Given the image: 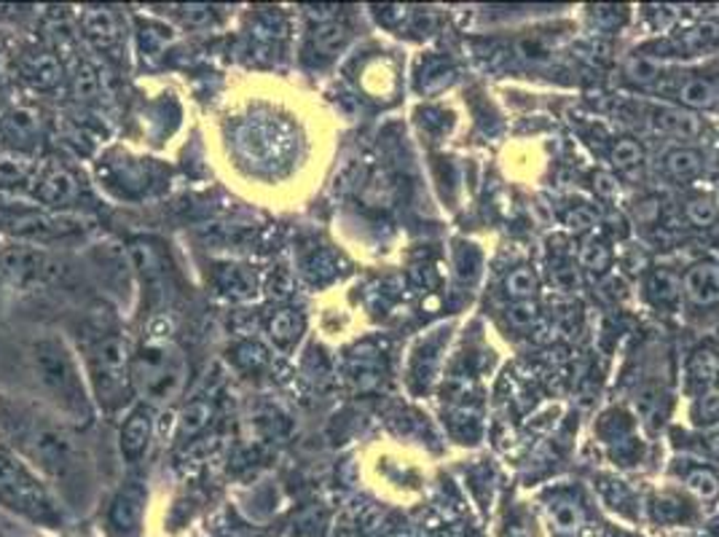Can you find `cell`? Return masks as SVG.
I'll return each instance as SVG.
<instances>
[{
	"label": "cell",
	"mask_w": 719,
	"mask_h": 537,
	"mask_svg": "<svg viewBox=\"0 0 719 537\" xmlns=\"http://www.w3.org/2000/svg\"><path fill=\"white\" fill-rule=\"evenodd\" d=\"M679 100L690 108H709L715 103V86L704 78H690L685 86L679 89Z\"/></svg>",
	"instance_id": "18"
},
{
	"label": "cell",
	"mask_w": 719,
	"mask_h": 537,
	"mask_svg": "<svg viewBox=\"0 0 719 537\" xmlns=\"http://www.w3.org/2000/svg\"><path fill=\"white\" fill-rule=\"evenodd\" d=\"M507 318H511V323L518 325V329H526V325L535 323L537 307L532 304V301H518V304H513L511 310H507Z\"/></svg>",
	"instance_id": "30"
},
{
	"label": "cell",
	"mask_w": 719,
	"mask_h": 537,
	"mask_svg": "<svg viewBox=\"0 0 719 537\" xmlns=\"http://www.w3.org/2000/svg\"><path fill=\"white\" fill-rule=\"evenodd\" d=\"M593 189H597V194L604 196V200H612V196H618L620 183L610 172H597V175H593Z\"/></svg>",
	"instance_id": "33"
},
{
	"label": "cell",
	"mask_w": 719,
	"mask_h": 537,
	"mask_svg": "<svg viewBox=\"0 0 719 537\" xmlns=\"http://www.w3.org/2000/svg\"><path fill=\"white\" fill-rule=\"evenodd\" d=\"M33 452L39 457L41 465L65 486H71L73 475H81V479H84V462H81L78 449L73 447V441L62 433V430L57 428L39 430V436H35L33 441Z\"/></svg>",
	"instance_id": "5"
},
{
	"label": "cell",
	"mask_w": 719,
	"mask_h": 537,
	"mask_svg": "<svg viewBox=\"0 0 719 537\" xmlns=\"http://www.w3.org/2000/svg\"><path fill=\"white\" fill-rule=\"evenodd\" d=\"M6 132L20 143H28L39 135V114L33 108H14L6 119Z\"/></svg>",
	"instance_id": "15"
},
{
	"label": "cell",
	"mask_w": 719,
	"mask_h": 537,
	"mask_svg": "<svg viewBox=\"0 0 719 537\" xmlns=\"http://www.w3.org/2000/svg\"><path fill=\"white\" fill-rule=\"evenodd\" d=\"M690 374L698 382H711L719 374V357L709 350H698L690 361Z\"/></svg>",
	"instance_id": "25"
},
{
	"label": "cell",
	"mask_w": 719,
	"mask_h": 537,
	"mask_svg": "<svg viewBox=\"0 0 719 537\" xmlns=\"http://www.w3.org/2000/svg\"><path fill=\"white\" fill-rule=\"evenodd\" d=\"M185 22L194 24V28H202V24L210 22V11L207 9H191L189 14H185Z\"/></svg>",
	"instance_id": "37"
},
{
	"label": "cell",
	"mask_w": 719,
	"mask_h": 537,
	"mask_svg": "<svg viewBox=\"0 0 719 537\" xmlns=\"http://www.w3.org/2000/svg\"><path fill=\"white\" fill-rule=\"evenodd\" d=\"M30 366H33L35 382H39L43 395L54 400V406L65 417H89V398H86L84 379H81L76 361H73V355L60 339L35 342L33 350H30Z\"/></svg>",
	"instance_id": "1"
},
{
	"label": "cell",
	"mask_w": 719,
	"mask_h": 537,
	"mask_svg": "<svg viewBox=\"0 0 719 537\" xmlns=\"http://www.w3.org/2000/svg\"><path fill=\"white\" fill-rule=\"evenodd\" d=\"M210 406L204 400H194L185 406V411L180 414V438H194L207 425Z\"/></svg>",
	"instance_id": "17"
},
{
	"label": "cell",
	"mask_w": 719,
	"mask_h": 537,
	"mask_svg": "<svg viewBox=\"0 0 719 537\" xmlns=\"http://www.w3.org/2000/svg\"><path fill=\"white\" fill-rule=\"evenodd\" d=\"M24 172H28V167H24V162H20V159L0 157V183H3V186L22 181Z\"/></svg>",
	"instance_id": "31"
},
{
	"label": "cell",
	"mask_w": 719,
	"mask_h": 537,
	"mask_svg": "<svg viewBox=\"0 0 719 537\" xmlns=\"http://www.w3.org/2000/svg\"><path fill=\"white\" fill-rule=\"evenodd\" d=\"M698 411L704 419H719V395H706L704 400L698 404Z\"/></svg>",
	"instance_id": "36"
},
{
	"label": "cell",
	"mask_w": 719,
	"mask_h": 537,
	"mask_svg": "<svg viewBox=\"0 0 719 537\" xmlns=\"http://www.w3.org/2000/svg\"><path fill=\"white\" fill-rule=\"evenodd\" d=\"M687 218L696 226H711L717 221V205L711 200H690L687 202Z\"/></svg>",
	"instance_id": "27"
},
{
	"label": "cell",
	"mask_w": 719,
	"mask_h": 537,
	"mask_svg": "<svg viewBox=\"0 0 719 537\" xmlns=\"http://www.w3.org/2000/svg\"><path fill=\"white\" fill-rule=\"evenodd\" d=\"M580 264L591 271H604L610 267V250L601 243H588L580 253Z\"/></svg>",
	"instance_id": "28"
},
{
	"label": "cell",
	"mask_w": 719,
	"mask_h": 537,
	"mask_svg": "<svg viewBox=\"0 0 719 537\" xmlns=\"http://www.w3.org/2000/svg\"><path fill=\"white\" fill-rule=\"evenodd\" d=\"M132 382L148 404H172L185 385L183 355L167 342L146 344L132 363Z\"/></svg>",
	"instance_id": "3"
},
{
	"label": "cell",
	"mask_w": 719,
	"mask_h": 537,
	"mask_svg": "<svg viewBox=\"0 0 719 537\" xmlns=\"http://www.w3.org/2000/svg\"><path fill=\"white\" fill-rule=\"evenodd\" d=\"M81 28L97 49H114L119 43V24L108 9H86L81 17Z\"/></svg>",
	"instance_id": "10"
},
{
	"label": "cell",
	"mask_w": 719,
	"mask_h": 537,
	"mask_svg": "<svg viewBox=\"0 0 719 537\" xmlns=\"http://www.w3.org/2000/svg\"><path fill=\"white\" fill-rule=\"evenodd\" d=\"M661 125L682 140H693L700 135V119L690 110H666L661 116Z\"/></svg>",
	"instance_id": "16"
},
{
	"label": "cell",
	"mask_w": 719,
	"mask_h": 537,
	"mask_svg": "<svg viewBox=\"0 0 719 537\" xmlns=\"http://www.w3.org/2000/svg\"><path fill=\"white\" fill-rule=\"evenodd\" d=\"M567 226L572 228V232H588V228L597 226V215H593L591 210L578 207L567 215Z\"/></svg>",
	"instance_id": "32"
},
{
	"label": "cell",
	"mask_w": 719,
	"mask_h": 537,
	"mask_svg": "<svg viewBox=\"0 0 719 537\" xmlns=\"http://www.w3.org/2000/svg\"><path fill=\"white\" fill-rule=\"evenodd\" d=\"M142 514H146V492L140 486H127L116 495L114 505H110L108 524L116 529V533L129 535L140 527Z\"/></svg>",
	"instance_id": "7"
},
{
	"label": "cell",
	"mask_w": 719,
	"mask_h": 537,
	"mask_svg": "<svg viewBox=\"0 0 719 537\" xmlns=\"http://www.w3.org/2000/svg\"><path fill=\"white\" fill-rule=\"evenodd\" d=\"M505 288H507V293H511V296H516V299L526 301L529 296H535V290H537L535 271H532V269L511 271V277L505 280Z\"/></svg>",
	"instance_id": "22"
},
{
	"label": "cell",
	"mask_w": 719,
	"mask_h": 537,
	"mask_svg": "<svg viewBox=\"0 0 719 537\" xmlns=\"http://www.w3.org/2000/svg\"><path fill=\"white\" fill-rule=\"evenodd\" d=\"M554 282H556V286H559L561 290H575V288L580 286V277H578V271H575V269L564 267V269H559V271H556V275H554Z\"/></svg>",
	"instance_id": "35"
},
{
	"label": "cell",
	"mask_w": 719,
	"mask_h": 537,
	"mask_svg": "<svg viewBox=\"0 0 719 537\" xmlns=\"http://www.w3.org/2000/svg\"><path fill=\"white\" fill-rule=\"evenodd\" d=\"M46 269V256L33 245H14V248L0 253V271L9 277L14 286H33Z\"/></svg>",
	"instance_id": "6"
},
{
	"label": "cell",
	"mask_w": 719,
	"mask_h": 537,
	"mask_svg": "<svg viewBox=\"0 0 719 537\" xmlns=\"http://www.w3.org/2000/svg\"><path fill=\"white\" fill-rule=\"evenodd\" d=\"M24 73H28L30 84H35L39 89H49V86H54L60 82L62 76V67L57 63V57L54 54H33V57L28 60V65H24Z\"/></svg>",
	"instance_id": "12"
},
{
	"label": "cell",
	"mask_w": 719,
	"mask_h": 537,
	"mask_svg": "<svg viewBox=\"0 0 719 537\" xmlns=\"http://www.w3.org/2000/svg\"><path fill=\"white\" fill-rule=\"evenodd\" d=\"M642 157L644 151L636 140H620V143L612 148V164H615L618 170H631V167L642 162Z\"/></svg>",
	"instance_id": "24"
},
{
	"label": "cell",
	"mask_w": 719,
	"mask_h": 537,
	"mask_svg": "<svg viewBox=\"0 0 719 537\" xmlns=\"http://www.w3.org/2000/svg\"><path fill=\"white\" fill-rule=\"evenodd\" d=\"M129 347L121 333H105L89 350V379L105 406H119L129 387Z\"/></svg>",
	"instance_id": "4"
},
{
	"label": "cell",
	"mask_w": 719,
	"mask_h": 537,
	"mask_svg": "<svg viewBox=\"0 0 719 537\" xmlns=\"http://www.w3.org/2000/svg\"><path fill=\"white\" fill-rule=\"evenodd\" d=\"M39 196L46 205H65V202H71L73 196H76V181H73L65 170L49 172V175L43 178Z\"/></svg>",
	"instance_id": "11"
},
{
	"label": "cell",
	"mask_w": 719,
	"mask_h": 537,
	"mask_svg": "<svg viewBox=\"0 0 719 537\" xmlns=\"http://www.w3.org/2000/svg\"><path fill=\"white\" fill-rule=\"evenodd\" d=\"M153 436V419L148 409H135L127 417V422L121 425V454L127 462H138L146 454L148 443Z\"/></svg>",
	"instance_id": "8"
},
{
	"label": "cell",
	"mask_w": 719,
	"mask_h": 537,
	"mask_svg": "<svg viewBox=\"0 0 719 537\" xmlns=\"http://www.w3.org/2000/svg\"><path fill=\"white\" fill-rule=\"evenodd\" d=\"M0 503L46 529H57L62 524L60 503L49 486L33 473V468H28V462L3 447H0Z\"/></svg>",
	"instance_id": "2"
},
{
	"label": "cell",
	"mask_w": 719,
	"mask_h": 537,
	"mask_svg": "<svg viewBox=\"0 0 719 537\" xmlns=\"http://www.w3.org/2000/svg\"><path fill=\"white\" fill-rule=\"evenodd\" d=\"M685 293L687 299L696 301L698 307L719 304V267L711 261H700L687 269L685 275Z\"/></svg>",
	"instance_id": "9"
},
{
	"label": "cell",
	"mask_w": 719,
	"mask_h": 537,
	"mask_svg": "<svg viewBox=\"0 0 719 537\" xmlns=\"http://www.w3.org/2000/svg\"><path fill=\"white\" fill-rule=\"evenodd\" d=\"M685 484H687V490L693 492V495L706 500V503L719 495V479L711 471H706V468H698V471H693L685 479Z\"/></svg>",
	"instance_id": "20"
},
{
	"label": "cell",
	"mask_w": 719,
	"mask_h": 537,
	"mask_svg": "<svg viewBox=\"0 0 719 537\" xmlns=\"http://www.w3.org/2000/svg\"><path fill=\"white\" fill-rule=\"evenodd\" d=\"M346 43H350V30L339 22H325L322 28H318V33H314V46H318V52L325 54V57L344 52Z\"/></svg>",
	"instance_id": "14"
},
{
	"label": "cell",
	"mask_w": 719,
	"mask_h": 537,
	"mask_svg": "<svg viewBox=\"0 0 719 537\" xmlns=\"http://www.w3.org/2000/svg\"><path fill=\"white\" fill-rule=\"evenodd\" d=\"M625 76L634 84H653L655 78L661 76L658 60L653 57H631L629 65H625Z\"/></svg>",
	"instance_id": "21"
},
{
	"label": "cell",
	"mask_w": 719,
	"mask_h": 537,
	"mask_svg": "<svg viewBox=\"0 0 719 537\" xmlns=\"http://www.w3.org/2000/svg\"><path fill=\"white\" fill-rule=\"evenodd\" d=\"M653 290L661 301H677V296L682 293V282L672 271H658L653 280Z\"/></svg>",
	"instance_id": "29"
},
{
	"label": "cell",
	"mask_w": 719,
	"mask_h": 537,
	"mask_svg": "<svg viewBox=\"0 0 719 537\" xmlns=\"http://www.w3.org/2000/svg\"><path fill=\"white\" fill-rule=\"evenodd\" d=\"M711 449H715V454H719V433L711 436Z\"/></svg>",
	"instance_id": "38"
},
{
	"label": "cell",
	"mask_w": 719,
	"mask_h": 537,
	"mask_svg": "<svg viewBox=\"0 0 719 537\" xmlns=\"http://www.w3.org/2000/svg\"><path fill=\"white\" fill-rule=\"evenodd\" d=\"M76 97L78 100H95L100 97V76L92 65H81L76 73Z\"/></svg>",
	"instance_id": "23"
},
{
	"label": "cell",
	"mask_w": 719,
	"mask_h": 537,
	"mask_svg": "<svg viewBox=\"0 0 719 537\" xmlns=\"http://www.w3.org/2000/svg\"><path fill=\"white\" fill-rule=\"evenodd\" d=\"M301 320L296 318V312H280L275 320H271V336L277 342H290V339L299 336Z\"/></svg>",
	"instance_id": "26"
},
{
	"label": "cell",
	"mask_w": 719,
	"mask_h": 537,
	"mask_svg": "<svg viewBox=\"0 0 719 537\" xmlns=\"http://www.w3.org/2000/svg\"><path fill=\"white\" fill-rule=\"evenodd\" d=\"M550 522H554L556 533L561 535H575L580 533L582 524H586V514L575 500H556L550 505Z\"/></svg>",
	"instance_id": "13"
},
{
	"label": "cell",
	"mask_w": 719,
	"mask_h": 537,
	"mask_svg": "<svg viewBox=\"0 0 719 537\" xmlns=\"http://www.w3.org/2000/svg\"><path fill=\"white\" fill-rule=\"evenodd\" d=\"M715 39H717V24H711V22L700 24V28L690 30V35H687V41H690L693 46H706V43L715 41Z\"/></svg>",
	"instance_id": "34"
},
{
	"label": "cell",
	"mask_w": 719,
	"mask_h": 537,
	"mask_svg": "<svg viewBox=\"0 0 719 537\" xmlns=\"http://www.w3.org/2000/svg\"><path fill=\"white\" fill-rule=\"evenodd\" d=\"M666 170L674 178H690L700 170V157L696 151H690V148H677V151H672L666 157Z\"/></svg>",
	"instance_id": "19"
}]
</instances>
